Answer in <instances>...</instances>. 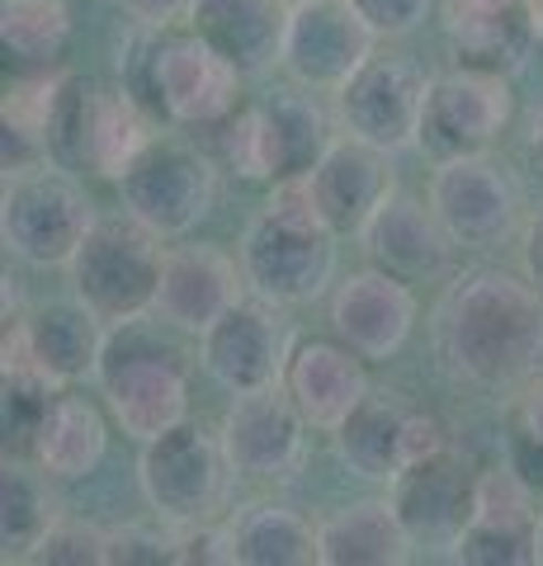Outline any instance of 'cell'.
I'll return each mask as SVG.
<instances>
[{
    "label": "cell",
    "instance_id": "cell-4",
    "mask_svg": "<svg viewBox=\"0 0 543 566\" xmlns=\"http://www.w3.org/2000/svg\"><path fill=\"white\" fill-rule=\"evenodd\" d=\"M161 264L166 251L152 227L137 218H100L66 274H72V293L104 326H124L156 307Z\"/></svg>",
    "mask_w": 543,
    "mask_h": 566
},
{
    "label": "cell",
    "instance_id": "cell-23",
    "mask_svg": "<svg viewBox=\"0 0 543 566\" xmlns=\"http://www.w3.org/2000/svg\"><path fill=\"white\" fill-rule=\"evenodd\" d=\"M445 33L463 66L511 76V71L530 62L534 39L543 29H539L534 0H449Z\"/></svg>",
    "mask_w": 543,
    "mask_h": 566
},
{
    "label": "cell",
    "instance_id": "cell-13",
    "mask_svg": "<svg viewBox=\"0 0 543 566\" xmlns=\"http://www.w3.org/2000/svg\"><path fill=\"white\" fill-rule=\"evenodd\" d=\"M241 71L213 43L189 33H161L152 66V109H161L180 128H213L237 114Z\"/></svg>",
    "mask_w": 543,
    "mask_h": 566
},
{
    "label": "cell",
    "instance_id": "cell-44",
    "mask_svg": "<svg viewBox=\"0 0 543 566\" xmlns=\"http://www.w3.org/2000/svg\"><path fill=\"white\" fill-rule=\"evenodd\" d=\"M289 6H297V0H289Z\"/></svg>",
    "mask_w": 543,
    "mask_h": 566
},
{
    "label": "cell",
    "instance_id": "cell-34",
    "mask_svg": "<svg viewBox=\"0 0 543 566\" xmlns=\"http://www.w3.org/2000/svg\"><path fill=\"white\" fill-rule=\"evenodd\" d=\"M33 562H48V566H104L109 562V543H104V528H95V524L58 520L52 524V534L43 538V547L33 553Z\"/></svg>",
    "mask_w": 543,
    "mask_h": 566
},
{
    "label": "cell",
    "instance_id": "cell-22",
    "mask_svg": "<svg viewBox=\"0 0 543 566\" xmlns=\"http://www.w3.org/2000/svg\"><path fill=\"white\" fill-rule=\"evenodd\" d=\"M364 354L349 349L341 335L336 340H297L284 368V387L307 416L312 430H336V424L355 411V406L374 392L369 374H364Z\"/></svg>",
    "mask_w": 543,
    "mask_h": 566
},
{
    "label": "cell",
    "instance_id": "cell-1",
    "mask_svg": "<svg viewBox=\"0 0 543 566\" xmlns=\"http://www.w3.org/2000/svg\"><path fill=\"white\" fill-rule=\"evenodd\" d=\"M435 359L449 378L505 392L543 368V293L505 270H468L430 316Z\"/></svg>",
    "mask_w": 543,
    "mask_h": 566
},
{
    "label": "cell",
    "instance_id": "cell-12",
    "mask_svg": "<svg viewBox=\"0 0 543 566\" xmlns=\"http://www.w3.org/2000/svg\"><path fill=\"white\" fill-rule=\"evenodd\" d=\"M307 416L284 382L241 392L222 416V449L247 482H293L307 463Z\"/></svg>",
    "mask_w": 543,
    "mask_h": 566
},
{
    "label": "cell",
    "instance_id": "cell-28",
    "mask_svg": "<svg viewBox=\"0 0 543 566\" xmlns=\"http://www.w3.org/2000/svg\"><path fill=\"white\" fill-rule=\"evenodd\" d=\"M48 468L39 458H6L0 472V547L6 562H24L43 547L58 524V495L48 491Z\"/></svg>",
    "mask_w": 543,
    "mask_h": 566
},
{
    "label": "cell",
    "instance_id": "cell-36",
    "mask_svg": "<svg viewBox=\"0 0 543 566\" xmlns=\"http://www.w3.org/2000/svg\"><path fill=\"white\" fill-rule=\"evenodd\" d=\"M349 6L369 20L378 39H407L430 14V0H349Z\"/></svg>",
    "mask_w": 543,
    "mask_h": 566
},
{
    "label": "cell",
    "instance_id": "cell-19",
    "mask_svg": "<svg viewBox=\"0 0 543 566\" xmlns=\"http://www.w3.org/2000/svg\"><path fill=\"white\" fill-rule=\"evenodd\" d=\"M331 326L341 340L364 354L369 364H383L411 340L416 331V293L407 279H397L393 270H359L341 279L336 297H331Z\"/></svg>",
    "mask_w": 543,
    "mask_h": 566
},
{
    "label": "cell",
    "instance_id": "cell-25",
    "mask_svg": "<svg viewBox=\"0 0 543 566\" xmlns=\"http://www.w3.org/2000/svg\"><path fill=\"white\" fill-rule=\"evenodd\" d=\"M411 534L393 501H355L317 524L322 566H401L411 562Z\"/></svg>",
    "mask_w": 543,
    "mask_h": 566
},
{
    "label": "cell",
    "instance_id": "cell-10",
    "mask_svg": "<svg viewBox=\"0 0 543 566\" xmlns=\"http://www.w3.org/2000/svg\"><path fill=\"white\" fill-rule=\"evenodd\" d=\"M515 118V95L511 76L482 66H459L430 81L426 95V118H420V142L416 147L449 161V156H478L492 151L501 133Z\"/></svg>",
    "mask_w": 543,
    "mask_h": 566
},
{
    "label": "cell",
    "instance_id": "cell-17",
    "mask_svg": "<svg viewBox=\"0 0 543 566\" xmlns=\"http://www.w3.org/2000/svg\"><path fill=\"white\" fill-rule=\"evenodd\" d=\"M388 501L416 547H449L453 553L463 528L472 524V510H478V476H468V468L445 449L426 463L401 468L388 482Z\"/></svg>",
    "mask_w": 543,
    "mask_h": 566
},
{
    "label": "cell",
    "instance_id": "cell-21",
    "mask_svg": "<svg viewBox=\"0 0 543 566\" xmlns=\"http://www.w3.org/2000/svg\"><path fill=\"white\" fill-rule=\"evenodd\" d=\"M359 237H364V251H369L374 264L393 270L397 279H407V283L449 274L453 251H459L453 237L445 232V222L435 218L430 199L420 203L416 193H401V189L374 212L369 227H364Z\"/></svg>",
    "mask_w": 543,
    "mask_h": 566
},
{
    "label": "cell",
    "instance_id": "cell-18",
    "mask_svg": "<svg viewBox=\"0 0 543 566\" xmlns=\"http://www.w3.org/2000/svg\"><path fill=\"white\" fill-rule=\"evenodd\" d=\"M303 180H307L312 203L322 212V222L336 237H359L374 212L397 193L388 151H378L359 137H345V133L322 151V161Z\"/></svg>",
    "mask_w": 543,
    "mask_h": 566
},
{
    "label": "cell",
    "instance_id": "cell-5",
    "mask_svg": "<svg viewBox=\"0 0 543 566\" xmlns=\"http://www.w3.org/2000/svg\"><path fill=\"white\" fill-rule=\"evenodd\" d=\"M95 203L66 166H33L6 180L0 199V241L14 260L33 270H62L72 264L81 241L95 227Z\"/></svg>",
    "mask_w": 543,
    "mask_h": 566
},
{
    "label": "cell",
    "instance_id": "cell-8",
    "mask_svg": "<svg viewBox=\"0 0 543 566\" xmlns=\"http://www.w3.org/2000/svg\"><path fill=\"white\" fill-rule=\"evenodd\" d=\"M426 199L463 251H492L524 227V189L515 170L497 161L492 151L435 161Z\"/></svg>",
    "mask_w": 543,
    "mask_h": 566
},
{
    "label": "cell",
    "instance_id": "cell-2",
    "mask_svg": "<svg viewBox=\"0 0 543 566\" xmlns=\"http://www.w3.org/2000/svg\"><path fill=\"white\" fill-rule=\"evenodd\" d=\"M241 274L255 297L274 307H303L336 279V232L322 222L307 180H279L237 245Z\"/></svg>",
    "mask_w": 543,
    "mask_h": 566
},
{
    "label": "cell",
    "instance_id": "cell-7",
    "mask_svg": "<svg viewBox=\"0 0 543 566\" xmlns=\"http://www.w3.org/2000/svg\"><path fill=\"white\" fill-rule=\"evenodd\" d=\"M232 482V458L222 449V434L199 430L195 420L175 424L161 439L143 444L137 458V486H143L156 520L175 528L213 524Z\"/></svg>",
    "mask_w": 543,
    "mask_h": 566
},
{
    "label": "cell",
    "instance_id": "cell-30",
    "mask_svg": "<svg viewBox=\"0 0 543 566\" xmlns=\"http://www.w3.org/2000/svg\"><path fill=\"white\" fill-rule=\"evenodd\" d=\"M0 48L14 76H43L72 48L66 0H6L0 6Z\"/></svg>",
    "mask_w": 543,
    "mask_h": 566
},
{
    "label": "cell",
    "instance_id": "cell-26",
    "mask_svg": "<svg viewBox=\"0 0 543 566\" xmlns=\"http://www.w3.org/2000/svg\"><path fill=\"white\" fill-rule=\"evenodd\" d=\"M401 424H407V406L393 392H369L331 430V439L349 472L388 486L401 472Z\"/></svg>",
    "mask_w": 543,
    "mask_h": 566
},
{
    "label": "cell",
    "instance_id": "cell-37",
    "mask_svg": "<svg viewBox=\"0 0 543 566\" xmlns=\"http://www.w3.org/2000/svg\"><path fill=\"white\" fill-rule=\"evenodd\" d=\"M449 449V430L440 416L430 411H407V424H401V468L426 463V458Z\"/></svg>",
    "mask_w": 543,
    "mask_h": 566
},
{
    "label": "cell",
    "instance_id": "cell-40",
    "mask_svg": "<svg viewBox=\"0 0 543 566\" xmlns=\"http://www.w3.org/2000/svg\"><path fill=\"white\" fill-rule=\"evenodd\" d=\"M520 255H524V279H530L534 289L543 293V208L534 212L530 222H524V245H520Z\"/></svg>",
    "mask_w": 543,
    "mask_h": 566
},
{
    "label": "cell",
    "instance_id": "cell-33",
    "mask_svg": "<svg viewBox=\"0 0 543 566\" xmlns=\"http://www.w3.org/2000/svg\"><path fill=\"white\" fill-rule=\"evenodd\" d=\"M453 557L468 566H530L539 562V528H497L472 520Z\"/></svg>",
    "mask_w": 543,
    "mask_h": 566
},
{
    "label": "cell",
    "instance_id": "cell-11",
    "mask_svg": "<svg viewBox=\"0 0 543 566\" xmlns=\"http://www.w3.org/2000/svg\"><path fill=\"white\" fill-rule=\"evenodd\" d=\"M430 76L411 57H383L374 52L355 76L336 91V118L345 137H359L378 151H407L420 142Z\"/></svg>",
    "mask_w": 543,
    "mask_h": 566
},
{
    "label": "cell",
    "instance_id": "cell-38",
    "mask_svg": "<svg viewBox=\"0 0 543 566\" xmlns=\"http://www.w3.org/2000/svg\"><path fill=\"white\" fill-rule=\"evenodd\" d=\"M118 6H124L128 20H137V24L170 29V24L189 20V6H195V0H118Z\"/></svg>",
    "mask_w": 543,
    "mask_h": 566
},
{
    "label": "cell",
    "instance_id": "cell-43",
    "mask_svg": "<svg viewBox=\"0 0 543 566\" xmlns=\"http://www.w3.org/2000/svg\"><path fill=\"white\" fill-rule=\"evenodd\" d=\"M539 562H543V520H539Z\"/></svg>",
    "mask_w": 543,
    "mask_h": 566
},
{
    "label": "cell",
    "instance_id": "cell-42",
    "mask_svg": "<svg viewBox=\"0 0 543 566\" xmlns=\"http://www.w3.org/2000/svg\"><path fill=\"white\" fill-rule=\"evenodd\" d=\"M534 14H539V29H543V0H534Z\"/></svg>",
    "mask_w": 543,
    "mask_h": 566
},
{
    "label": "cell",
    "instance_id": "cell-31",
    "mask_svg": "<svg viewBox=\"0 0 543 566\" xmlns=\"http://www.w3.org/2000/svg\"><path fill=\"white\" fill-rule=\"evenodd\" d=\"M232 534V557L241 566H312L317 562V528H312L297 510L260 501L247 505L227 524Z\"/></svg>",
    "mask_w": 543,
    "mask_h": 566
},
{
    "label": "cell",
    "instance_id": "cell-3",
    "mask_svg": "<svg viewBox=\"0 0 543 566\" xmlns=\"http://www.w3.org/2000/svg\"><path fill=\"white\" fill-rule=\"evenodd\" d=\"M100 392L109 401L118 430L137 444H152L189 420V364L170 340H161L143 316L109 326L100 354Z\"/></svg>",
    "mask_w": 543,
    "mask_h": 566
},
{
    "label": "cell",
    "instance_id": "cell-39",
    "mask_svg": "<svg viewBox=\"0 0 543 566\" xmlns=\"http://www.w3.org/2000/svg\"><path fill=\"white\" fill-rule=\"evenodd\" d=\"M511 420H515V434H520V439H530V444H543V374L524 382V392H520V401H515Z\"/></svg>",
    "mask_w": 543,
    "mask_h": 566
},
{
    "label": "cell",
    "instance_id": "cell-9",
    "mask_svg": "<svg viewBox=\"0 0 543 566\" xmlns=\"http://www.w3.org/2000/svg\"><path fill=\"white\" fill-rule=\"evenodd\" d=\"M124 212L152 227L156 237H185L213 212L218 199V170L213 161L175 137H152V147L137 156L118 180Z\"/></svg>",
    "mask_w": 543,
    "mask_h": 566
},
{
    "label": "cell",
    "instance_id": "cell-14",
    "mask_svg": "<svg viewBox=\"0 0 543 566\" xmlns=\"http://www.w3.org/2000/svg\"><path fill=\"white\" fill-rule=\"evenodd\" d=\"M378 33L349 0H297L284 33V71L303 91H331L374 57Z\"/></svg>",
    "mask_w": 543,
    "mask_h": 566
},
{
    "label": "cell",
    "instance_id": "cell-29",
    "mask_svg": "<svg viewBox=\"0 0 543 566\" xmlns=\"http://www.w3.org/2000/svg\"><path fill=\"white\" fill-rule=\"evenodd\" d=\"M152 147L147 114L128 85H95L91 128H85V170L104 180H124V170Z\"/></svg>",
    "mask_w": 543,
    "mask_h": 566
},
{
    "label": "cell",
    "instance_id": "cell-24",
    "mask_svg": "<svg viewBox=\"0 0 543 566\" xmlns=\"http://www.w3.org/2000/svg\"><path fill=\"white\" fill-rule=\"evenodd\" d=\"M289 10V0H195L189 29L213 43L241 76H265L284 66Z\"/></svg>",
    "mask_w": 543,
    "mask_h": 566
},
{
    "label": "cell",
    "instance_id": "cell-15",
    "mask_svg": "<svg viewBox=\"0 0 543 566\" xmlns=\"http://www.w3.org/2000/svg\"><path fill=\"white\" fill-rule=\"evenodd\" d=\"M289 354H293V345H289L284 326H279L274 303H265V297H260V303H237L199 335L203 374L232 397L284 382Z\"/></svg>",
    "mask_w": 543,
    "mask_h": 566
},
{
    "label": "cell",
    "instance_id": "cell-16",
    "mask_svg": "<svg viewBox=\"0 0 543 566\" xmlns=\"http://www.w3.org/2000/svg\"><path fill=\"white\" fill-rule=\"evenodd\" d=\"M109 326L81 303V297H62V303L33 307L24 322H10L6 331V368L33 364L43 368L52 382H81L100 368Z\"/></svg>",
    "mask_w": 543,
    "mask_h": 566
},
{
    "label": "cell",
    "instance_id": "cell-32",
    "mask_svg": "<svg viewBox=\"0 0 543 566\" xmlns=\"http://www.w3.org/2000/svg\"><path fill=\"white\" fill-rule=\"evenodd\" d=\"M58 397H62V382H52L43 368H33V364L6 368V401H0V420H6V458H33Z\"/></svg>",
    "mask_w": 543,
    "mask_h": 566
},
{
    "label": "cell",
    "instance_id": "cell-6",
    "mask_svg": "<svg viewBox=\"0 0 543 566\" xmlns=\"http://www.w3.org/2000/svg\"><path fill=\"white\" fill-rule=\"evenodd\" d=\"M331 118L303 91H274L227 118L222 156L247 180H297L331 147Z\"/></svg>",
    "mask_w": 543,
    "mask_h": 566
},
{
    "label": "cell",
    "instance_id": "cell-35",
    "mask_svg": "<svg viewBox=\"0 0 543 566\" xmlns=\"http://www.w3.org/2000/svg\"><path fill=\"white\" fill-rule=\"evenodd\" d=\"M109 543V566H161V562H180V538H166L152 524H124L104 534Z\"/></svg>",
    "mask_w": 543,
    "mask_h": 566
},
{
    "label": "cell",
    "instance_id": "cell-27",
    "mask_svg": "<svg viewBox=\"0 0 543 566\" xmlns=\"http://www.w3.org/2000/svg\"><path fill=\"white\" fill-rule=\"evenodd\" d=\"M104 453H109V420H104V411L91 397L62 392L39 434L33 458L58 482H81V476H91L104 463Z\"/></svg>",
    "mask_w": 543,
    "mask_h": 566
},
{
    "label": "cell",
    "instance_id": "cell-41",
    "mask_svg": "<svg viewBox=\"0 0 543 566\" xmlns=\"http://www.w3.org/2000/svg\"><path fill=\"white\" fill-rule=\"evenodd\" d=\"M524 147H530V161H534V170L543 175V109L530 118V142H524Z\"/></svg>",
    "mask_w": 543,
    "mask_h": 566
},
{
    "label": "cell",
    "instance_id": "cell-20",
    "mask_svg": "<svg viewBox=\"0 0 543 566\" xmlns=\"http://www.w3.org/2000/svg\"><path fill=\"white\" fill-rule=\"evenodd\" d=\"M247 289L241 260H232L218 245H175L161 264V289H156L152 316L166 326L203 335L222 312H232Z\"/></svg>",
    "mask_w": 543,
    "mask_h": 566
}]
</instances>
